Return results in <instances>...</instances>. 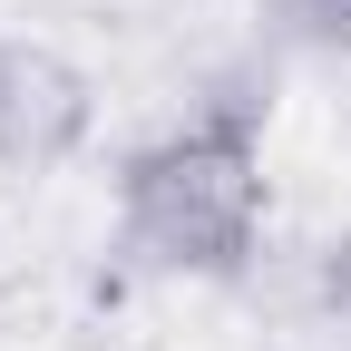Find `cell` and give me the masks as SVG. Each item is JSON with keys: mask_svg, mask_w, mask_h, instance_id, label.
<instances>
[{"mask_svg": "<svg viewBox=\"0 0 351 351\" xmlns=\"http://www.w3.org/2000/svg\"><path fill=\"white\" fill-rule=\"evenodd\" d=\"M263 215H274V186H263L254 98H215L195 117H176L117 176V234L156 274H205V283L244 274L263 244Z\"/></svg>", "mask_w": 351, "mask_h": 351, "instance_id": "1", "label": "cell"}, {"mask_svg": "<svg viewBox=\"0 0 351 351\" xmlns=\"http://www.w3.org/2000/svg\"><path fill=\"white\" fill-rule=\"evenodd\" d=\"M88 127H98V98L49 39H0V166L49 176L88 147Z\"/></svg>", "mask_w": 351, "mask_h": 351, "instance_id": "2", "label": "cell"}, {"mask_svg": "<svg viewBox=\"0 0 351 351\" xmlns=\"http://www.w3.org/2000/svg\"><path fill=\"white\" fill-rule=\"evenodd\" d=\"M274 20H283V39L293 49H351V0H274Z\"/></svg>", "mask_w": 351, "mask_h": 351, "instance_id": "3", "label": "cell"}, {"mask_svg": "<svg viewBox=\"0 0 351 351\" xmlns=\"http://www.w3.org/2000/svg\"><path fill=\"white\" fill-rule=\"evenodd\" d=\"M322 302H332V313H351V234L322 254Z\"/></svg>", "mask_w": 351, "mask_h": 351, "instance_id": "4", "label": "cell"}]
</instances>
